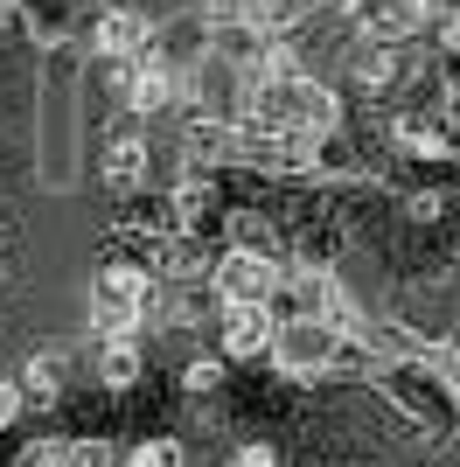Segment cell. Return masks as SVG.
Wrapping results in <instances>:
<instances>
[{"instance_id":"1","label":"cell","mask_w":460,"mask_h":467,"mask_svg":"<svg viewBox=\"0 0 460 467\" xmlns=\"http://www.w3.org/2000/svg\"><path fill=\"white\" fill-rule=\"evenodd\" d=\"M147 307H153V273L147 265H105V273L91 279V328L98 335H140V321H147Z\"/></svg>"},{"instance_id":"2","label":"cell","mask_w":460,"mask_h":467,"mask_svg":"<svg viewBox=\"0 0 460 467\" xmlns=\"http://www.w3.org/2000/svg\"><path fill=\"white\" fill-rule=\"evenodd\" d=\"M272 363H279V377H335L342 370V335L321 314H300L272 335Z\"/></svg>"},{"instance_id":"3","label":"cell","mask_w":460,"mask_h":467,"mask_svg":"<svg viewBox=\"0 0 460 467\" xmlns=\"http://www.w3.org/2000/svg\"><path fill=\"white\" fill-rule=\"evenodd\" d=\"M272 335H279L272 300H230V307H216V356H224V363H258V356H272Z\"/></svg>"},{"instance_id":"4","label":"cell","mask_w":460,"mask_h":467,"mask_svg":"<svg viewBox=\"0 0 460 467\" xmlns=\"http://www.w3.org/2000/svg\"><path fill=\"white\" fill-rule=\"evenodd\" d=\"M272 286H279V258H266V252H237V244H230L210 265V300L216 307H230V300H272Z\"/></svg>"},{"instance_id":"5","label":"cell","mask_w":460,"mask_h":467,"mask_svg":"<svg viewBox=\"0 0 460 467\" xmlns=\"http://www.w3.org/2000/svg\"><path fill=\"white\" fill-rule=\"evenodd\" d=\"M446 0H356V36L363 42H412Z\"/></svg>"},{"instance_id":"6","label":"cell","mask_w":460,"mask_h":467,"mask_svg":"<svg viewBox=\"0 0 460 467\" xmlns=\"http://www.w3.org/2000/svg\"><path fill=\"white\" fill-rule=\"evenodd\" d=\"M15 384H21V405H28V411H57L63 398H70V356H63V349H36Z\"/></svg>"},{"instance_id":"7","label":"cell","mask_w":460,"mask_h":467,"mask_svg":"<svg viewBox=\"0 0 460 467\" xmlns=\"http://www.w3.org/2000/svg\"><path fill=\"white\" fill-rule=\"evenodd\" d=\"M147 42H153V28H147V15H140V7H105V21H98L91 49H98L105 63H133Z\"/></svg>"},{"instance_id":"8","label":"cell","mask_w":460,"mask_h":467,"mask_svg":"<svg viewBox=\"0 0 460 467\" xmlns=\"http://www.w3.org/2000/svg\"><path fill=\"white\" fill-rule=\"evenodd\" d=\"M314 7H321V0H237V21H245L251 36H266V42H287Z\"/></svg>"},{"instance_id":"9","label":"cell","mask_w":460,"mask_h":467,"mask_svg":"<svg viewBox=\"0 0 460 467\" xmlns=\"http://www.w3.org/2000/svg\"><path fill=\"white\" fill-rule=\"evenodd\" d=\"M98 175H105V189L133 195L140 182H147V140H140V133H119L112 147H105V161H98Z\"/></svg>"},{"instance_id":"10","label":"cell","mask_w":460,"mask_h":467,"mask_svg":"<svg viewBox=\"0 0 460 467\" xmlns=\"http://www.w3.org/2000/svg\"><path fill=\"white\" fill-rule=\"evenodd\" d=\"M15 467H112V453L98 440H36V447H21Z\"/></svg>"},{"instance_id":"11","label":"cell","mask_w":460,"mask_h":467,"mask_svg":"<svg viewBox=\"0 0 460 467\" xmlns=\"http://www.w3.org/2000/svg\"><path fill=\"white\" fill-rule=\"evenodd\" d=\"M98 384L112 390V398L140 384V342L133 335H105V342H98Z\"/></svg>"},{"instance_id":"12","label":"cell","mask_w":460,"mask_h":467,"mask_svg":"<svg viewBox=\"0 0 460 467\" xmlns=\"http://www.w3.org/2000/svg\"><path fill=\"white\" fill-rule=\"evenodd\" d=\"M119 467H189V447L161 432V440H140V447L126 453V461H119Z\"/></svg>"},{"instance_id":"13","label":"cell","mask_w":460,"mask_h":467,"mask_svg":"<svg viewBox=\"0 0 460 467\" xmlns=\"http://www.w3.org/2000/svg\"><path fill=\"white\" fill-rule=\"evenodd\" d=\"M216 384H224V356H203V363L182 370V390H189V398H216Z\"/></svg>"},{"instance_id":"14","label":"cell","mask_w":460,"mask_h":467,"mask_svg":"<svg viewBox=\"0 0 460 467\" xmlns=\"http://www.w3.org/2000/svg\"><path fill=\"white\" fill-rule=\"evenodd\" d=\"M230 467H279V453H272L266 440H251V447H237V453H230Z\"/></svg>"},{"instance_id":"15","label":"cell","mask_w":460,"mask_h":467,"mask_svg":"<svg viewBox=\"0 0 460 467\" xmlns=\"http://www.w3.org/2000/svg\"><path fill=\"white\" fill-rule=\"evenodd\" d=\"M440 49H446V57H460V15H440Z\"/></svg>"},{"instance_id":"16","label":"cell","mask_w":460,"mask_h":467,"mask_svg":"<svg viewBox=\"0 0 460 467\" xmlns=\"http://www.w3.org/2000/svg\"><path fill=\"white\" fill-rule=\"evenodd\" d=\"M440 377H446V390H454V398H460V342H454V349H446V363H440Z\"/></svg>"}]
</instances>
